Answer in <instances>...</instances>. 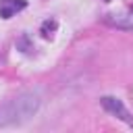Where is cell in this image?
Listing matches in <instances>:
<instances>
[{
  "label": "cell",
  "mask_w": 133,
  "mask_h": 133,
  "mask_svg": "<svg viewBox=\"0 0 133 133\" xmlns=\"http://www.w3.org/2000/svg\"><path fill=\"white\" fill-rule=\"evenodd\" d=\"M42 100L37 91H25L19 98L10 100L8 104H4L0 108V127L4 125H15V123H23L29 116H33L39 108Z\"/></svg>",
  "instance_id": "6da1fadb"
},
{
  "label": "cell",
  "mask_w": 133,
  "mask_h": 133,
  "mask_svg": "<svg viewBox=\"0 0 133 133\" xmlns=\"http://www.w3.org/2000/svg\"><path fill=\"white\" fill-rule=\"evenodd\" d=\"M100 104H102L104 110H108L112 116H116L118 121H123V123H127L129 127H133V114H131L129 108L123 104V100H118V98H114V96H104V98L100 100Z\"/></svg>",
  "instance_id": "7a4b0ae2"
},
{
  "label": "cell",
  "mask_w": 133,
  "mask_h": 133,
  "mask_svg": "<svg viewBox=\"0 0 133 133\" xmlns=\"http://www.w3.org/2000/svg\"><path fill=\"white\" fill-rule=\"evenodd\" d=\"M102 21L110 27L116 29H125V31H133V15H125V12H108L102 17Z\"/></svg>",
  "instance_id": "3957f363"
},
{
  "label": "cell",
  "mask_w": 133,
  "mask_h": 133,
  "mask_svg": "<svg viewBox=\"0 0 133 133\" xmlns=\"http://www.w3.org/2000/svg\"><path fill=\"white\" fill-rule=\"evenodd\" d=\"M21 8H25V2L23 0H2L0 2V17L2 19H10L17 10H21Z\"/></svg>",
  "instance_id": "277c9868"
},
{
  "label": "cell",
  "mask_w": 133,
  "mask_h": 133,
  "mask_svg": "<svg viewBox=\"0 0 133 133\" xmlns=\"http://www.w3.org/2000/svg\"><path fill=\"white\" fill-rule=\"evenodd\" d=\"M15 46H17V50H21L23 54H31V52H33V42L29 39V35H27V33L19 35V37H17V42H15Z\"/></svg>",
  "instance_id": "5b68a950"
},
{
  "label": "cell",
  "mask_w": 133,
  "mask_h": 133,
  "mask_svg": "<svg viewBox=\"0 0 133 133\" xmlns=\"http://www.w3.org/2000/svg\"><path fill=\"white\" fill-rule=\"evenodd\" d=\"M56 27H58V23H56V19H48V21H44L42 23V35L48 39V37H52L54 35V31H56Z\"/></svg>",
  "instance_id": "8992f818"
}]
</instances>
